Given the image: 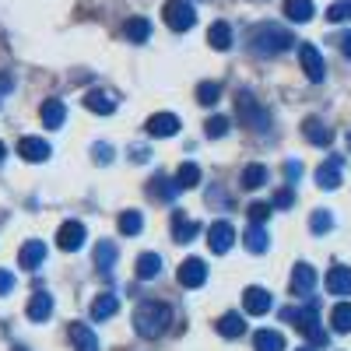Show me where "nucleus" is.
Masks as SVG:
<instances>
[{"label": "nucleus", "instance_id": "1", "mask_svg": "<svg viewBox=\"0 0 351 351\" xmlns=\"http://www.w3.org/2000/svg\"><path fill=\"white\" fill-rule=\"evenodd\" d=\"M291 43H295V36H291L288 28L274 25V21H263L250 32V49L256 56H278V53L291 49Z\"/></svg>", "mask_w": 351, "mask_h": 351}, {"label": "nucleus", "instance_id": "2", "mask_svg": "<svg viewBox=\"0 0 351 351\" xmlns=\"http://www.w3.org/2000/svg\"><path fill=\"white\" fill-rule=\"evenodd\" d=\"M169 324H172V309H169L165 302L148 299V302H141V306L134 309V330H137L141 337H158V334H165Z\"/></svg>", "mask_w": 351, "mask_h": 351}, {"label": "nucleus", "instance_id": "3", "mask_svg": "<svg viewBox=\"0 0 351 351\" xmlns=\"http://www.w3.org/2000/svg\"><path fill=\"white\" fill-rule=\"evenodd\" d=\"M281 319L295 324L313 344H327V330L319 327V316H316V302L306 306V309H281Z\"/></svg>", "mask_w": 351, "mask_h": 351}, {"label": "nucleus", "instance_id": "4", "mask_svg": "<svg viewBox=\"0 0 351 351\" xmlns=\"http://www.w3.org/2000/svg\"><path fill=\"white\" fill-rule=\"evenodd\" d=\"M162 14H165V25L172 32H190L193 21H197V11H193L190 0H165Z\"/></svg>", "mask_w": 351, "mask_h": 351}, {"label": "nucleus", "instance_id": "5", "mask_svg": "<svg viewBox=\"0 0 351 351\" xmlns=\"http://www.w3.org/2000/svg\"><path fill=\"white\" fill-rule=\"evenodd\" d=\"M236 112H239V120H243L246 127H253V130H267V127H271V116L256 106V99H253L250 92H239V95H236Z\"/></svg>", "mask_w": 351, "mask_h": 351}, {"label": "nucleus", "instance_id": "6", "mask_svg": "<svg viewBox=\"0 0 351 351\" xmlns=\"http://www.w3.org/2000/svg\"><path fill=\"white\" fill-rule=\"evenodd\" d=\"M299 60H302V71L309 81H324L327 77V67H324V56H319V49L313 43H302L299 46Z\"/></svg>", "mask_w": 351, "mask_h": 351}, {"label": "nucleus", "instance_id": "7", "mask_svg": "<svg viewBox=\"0 0 351 351\" xmlns=\"http://www.w3.org/2000/svg\"><path fill=\"white\" fill-rule=\"evenodd\" d=\"M232 243H236V228H232V221H215L211 228H208V246H211V253H228L232 250Z\"/></svg>", "mask_w": 351, "mask_h": 351}, {"label": "nucleus", "instance_id": "8", "mask_svg": "<svg viewBox=\"0 0 351 351\" xmlns=\"http://www.w3.org/2000/svg\"><path fill=\"white\" fill-rule=\"evenodd\" d=\"M204 281H208V263L197 260V256L183 260V267H180V285H183V288H200Z\"/></svg>", "mask_w": 351, "mask_h": 351}, {"label": "nucleus", "instance_id": "9", "mask_svg": "<svg viewBox=\"0 0 351 351\" xmlns=\"http://www.w3.org/2000/svg\"><path fill=\"white\" fill-rule=\"evenodd\" d=\"M341 176H344V162L334 155V158H327L324 165L316 169V183L324 186V190H337L341 186Z\"/></svg>", "mask_w": 351, "mask_h": 351}, {"label": "nucleus", "instance_id": "10", "mask_svg": "<svg viewBox=\"0 0 351 351\" xmlns=\"http://www.w3.org/2000/svg\"><path fill=\"white\" fill-rule=\"evenodd\" d=\"M313 288H316V267L295 263V271H291V295H313Z\"/></svg>", "mask_w": 351, "mask_h": 351}, {"label": "nucleus", "instance_id": "11", "mask_svg": "<svg viewBox=\"0 0 351 351\" xmlns=\"http://www.w3.org/2000/svg\"><path fill=\"white\" fill-rule=\"evenodd\" d=\"M81 243H84V225L81 221H64L60 232H56V246L74 253V250H81Z\"/></svg>", "mask_w": 351, "mask_h": 351}, {"label": "nucleus", "instance_id": "12", "mask_svg": "<svg viewBox=\"0 0 351 351\" xmlns=\"http://www.w3.org/2000/svg\"><path fill=\"white\" fill-rule=\"evenodd\" d=\"M200 236V221H186L183 211H172V239L176 243H193Z\"/></svg>", "mask_w": 351, "mask_h": 351}, {"label": "nucleus", "instance_id": "13", "mask_svg": "<svg viewBox=\"0 0 351 351\" xmlns=\"http://www.w3.org/2000/svg\"><path fill=\"white\" fill-rule=\"evenodd\" d=\"M18 155L25 162H46L49 158V144L43 137H21L18 141Z\"/></svg>", "mask_w": 351, "mask_h": 351}, {"label": "nucleus", "instance_id": "14", "mask_svg": "<svg viewBox=\"0 0 351 351\" xmlns=\"http://www.w3.org/2000/svg\"><path fill=\"white\" fill-rule=\"evenodd\" d=\"M243 306H246L250 316H263L271 309V291L267 288H246L243 291Z\"/></svg>", "mask_w": 351, "mask_h": 351}, {"label": "nucleus", "instance_id": "15", "mask_svg": "<svg viewBox=\"0 0 351 351\" xmlns=\"http://www.w3.org/2000/svg\"><path fill=\"white\" fill-rule=\"evenodd\" d=\"M28 319H32V324H46L49 319V313H53V295L49 291H36L32 299H28Z\"/></svg>", "mask_w": 351, "mask_h": 351}, {"label": "nucleus", "instance_id": "16", "mask_svg": "<svg viewBox=\"0 0 351 351\" xmlns=\"http://www.w3.org/2000/svg\"><path fill=\"white\" fill-rule=\"evenodd\" d=\"M148 134H152V137H172V134H180V116L155 112L152 120H148Z\"/></svg>", "mask_w": 351, "mask_h": 351}, {"label": "nucleus", "instance_id": "17", "mask_svg": "<svg viewBox=\"0 0 351 351\" xmlns=\"http://www.w3.org/2000/svg\"><path fill=\"white\" fill-rule=\"evenodd\" d=\"M302 137H306L309 144H316V148H327V144L334 141L330 127H324V120H316V116H309V120L302 123Z\"/></svg>", "mask_w": 351, "mask_h": 351}, {"label": "nucleus", "instance_id": "18", "mask_svg": "<svg viewBox=\"0 0 351 351\" xmlns=\"http://www.w3.org/2000/svg\"><path fill=\"white\" fill-rule=\"evenodd\" d=\"M43 260H46V246H43L39 239H28V243L21 246V253H18V263H21L25 271L43 267Z\"/></svg>", "mask_w": 351, "mask_h": 351}, {"label": "nucleus", "instance_id": "19", "mask_svg": "<svg viewBox=\"0 0 351 351\" xmlns=\"http://www.w3.org/2000/svg\"><path fill=\"white\" fill-rule=\"evenodd\" d=\"M84 109H92V112H99V116H109V112H116V95H109V92H84Z\"/></svg>", "mask_w": 351, "mask_h": 351}, {"label": "nucleus", "instance_id": "20", "mask_svg": "<svg viewBox=\"0 0 351 351\" xmlns=\"http://www.w3.org/2000/svg\"><path fill=\"white\" fill-rule=\"evenodd\" d=\"M327 291L330 295H351V267H330Z\"/></svg>", "mask_w": 351, "mask_h": 351}, {"label": "nucleus", "instance_id": "21", "mask_svg": "<svg viewBox=\"0 0 351 351\" xmlns=\"http://www.w3.org/2000/svg\"><path fill=\"white\" fill-rule=\"evenodd\" d=\"M64 120H67V106H64L60 99H49V102L43 106V123H46L49 130H60Z\"/></svg>", "mask_w": 351, "mask_h": 351}, {"label": "nucleus", "instance_id": "22", "mask_svg": "<svg viewBox=\"0 0 351 351\" xmlns=\"http://www.w3.org/2000/svg\"><path fill=\"white\" fill-rule=\"evenodd\" d=\"M67 334H71V341H74V348L77 351H99V337L88 330L84 324H71L67 327Z\"/></svg>", "mask_w": 351, "mask_h": 351}, {"label": "nucleus", "instance_id": "23", "mask_svg": "<svg viewBox=\"0 0 351 351\" xmlns=\"http://www.w3.org/2000/svg\"><path fill=\"white\" fill-rule=\"evenodd\" d=\"M218 334H221V337H243V334H246V319H243L239 313H225V316L218 319Z\"/></svg>", "mask_w": 351, "mask_h": 351}, {"label": "nucleus", "instance_id": "24", "mask_svg": "<svg viewBox=\"0 0 351 351\" xmlns=\"http://www.w3.org/2000/svg\"><path fill=\"white\" fill-rule=\"evenodd\" d=\"M176 180H169V176H155V180L148 183V193L155 197V200H162V204H172V197H176V190L180 186H172Z\"/></svg>", "mask_w": 351, "mask_h": 351}, {"label": "nucleus", "instance_id": "25", "mask_svg": "<svg viewBox=\"0 0 351 351\" xmlns=\"http://www.w3.org/2000/svg\"><path fill=\"white\" fill-rule=\"evenodd\" d=\"M316 11H313V0H285V18L288 21H309Z\"/></svg>", "mask_w": 351, "mask_h": 351}, {"label": "nucleus", "instance_id": "26", "mask_svg": "<svg viewBox=\"0 0 351 351\" xmlns=\"http://www.w3.org/2000/svg\"><path fill=\"white\" fill-rule=\"evenodd\" d=\"M95 267H99L102 274H109V271L116 267V243L102 239V243L95 246Z\"/></svg>", "mask_w": 351, "mask_h": 351}, {"label": "nucleus", "instance_id": "27", "mask_svg": "<svg viewBox=\"0 0 351 351\" xmlns=\"http://www.w3.org/2000/svg\"><path fill=\"white\" fill-rule=\"evenodd\" d=\"M253 351H285V337L278 330H256Z\"/></svg>", "mask_w": 351, "mask_h": 351}, {"label": "nucleus", "instance_id": "28", "mask_svg": "<svg viewBox=\"0 0 351 351\" xmlns=\"http://www.w3.org/2000/svg\"><path fill=\"white\" fill-rule=\"evenodd\" d=\"M158 271H162V256L158 253H141L137 256V278L152 281V278H158Z\"/></svg>", "mask_w": 351, "mask_h": 351}, {"label": "nucleus", "instance_id": "29", "mask_svg": "<svg viewBox=\"0 0 351 351\" xmlns=\"http://www.w3.org/2000/svg\"><path fill=\"white\" fill-rule=\"evenodd\" d=\"M197 183H200V165L197 162H183L180 169H176V186L180 190H190Z\"/></svg>", "mask_w": 351, "mask_h": 351}, {"label": "nucleus", "instance_id": "30", "mask_svg": "<svg viewBox=\"0 0 351 351\" xmlns=\"http://www.w3.org/2000/svg\"><path fill=\"white\" fill-rule=\"evenodd\" d=\"M116 309H120V295H112V291H102V295L95 299V306H92V316H95V319H109Z\"/></svg>", "mask_w": 351, "mask_h": 351}, {"label": "nucleus", "instance_id": "31", "mask_svg": "<svg viewBox=\"0 0 351 351\" xmlns=\"http://www.w3.org/2000/svg\"><path fill=\"white\" fill-rule=\"evenodd\" d=\"M263 183H267V165H246L243 169V190H260Z\"/></svg>", "mask_w": 351, "mask_h": 351}, {"label": "nucleus", "instance_id": "32", "mask_svg": "<svg viewBox=\"0 0 351 351\" xmlns=\"http://www.w3.org/2000/svg\"><path fill=\"white\" fill-rule=\"evenodd\" d=\"M208 43H211L215 49H228V46H232V28H228V21H215V25L208 28Z\"/></svg>", "mask_w": 351, "mask_h": 351}, {"label": "nucleus", "instance_id": "33", "mask_svg": "<svg viewBox=\"0 0 351 351\" xmlns=\"http://www.w3.org/2000/svg\"><path fill=\"white\" fill-rule=\"evenodd\" d=\"M123 36L130 39V43H144L152 36V25H148V18H130L127 25H123Z\"/></svg>", "mask_w": 351, "mask_h": 351}, {"label": "nucleus", "instance_id": "34", "mask_svg": "<svg viewBox=\"0 0 351 351\" xmlns=\"http://www.w3.org/2000/svg\"><path fill=\"white\" fill-rule=\"evenodd\" d=\"M246 250L250 253H267V232H263V225L246 228Z\"/></svg>", "mask_w": 351, "mask_h": 351}, {"label": "nucleus", "instance_id": "35", "mask_svg": "<svg viewBox=\"0 0 351 351\" xmlns=\"http://www.w3.org/2000/svg\"><path fill=\"white\" fill-rule=\"evenodd\" d=\"M330 324H334L337 334H348V330H351V302H337V306H334Z\"/></svg>", "mask_w": 351, "mask_h": 351}, {"label": "nucleus", "instance_id": "36", "mask_svg": "<svg viewBox=\"0 0 351 351\" xmlns=\"http://www.w3.org/2000/svg\"><path fill=\"white\" fill-rule=\"evenodd\" d=\"M141 228H144V215L141 211H123L120 215V232L123 236H137Z\"/></svg>", "mask_w": 351, "mask_h": 351}, {"label": "nucleus", "instance_id": "37", "mask_svg": "<svg viewBox=\"0 0 351 351\" xmlns=\"http://www.w3.org/2000/svg\"><path fill=\"white\" fill-rule=\"evenodd\" d=\"M309 228L316 232V236H324V232H330V228H334V215H330L327 208L313 211V218H309Z\"/></svg>", "mask_w": 351, "mask_h": 351}, {"label": "nucleus", "instance_id": "38", "mask_svg": "<svg viewBox=\"0 0 351 351\" xmlns=\"http://www.w3.org/2000/svg\"><path fill=\"white\" fill-rule=\"evenodd\" d=\"M218 95H221V88H218L215 81H200V88H197V99H200L204 106H215V102H218Z\"/></svg>", "mask_w": 351, "mask_h": 351}, {"label": "nucleus", "instance_id": "39", "mask_svg": "<svg viewBox=\"0 0 351 351\" xmlns=\"http://www.w3.org/2000/svg\"><path fill=\"white\" fill-rule=\"evenodd\" d=\"M228 116H211V120L208 123H204V130H208V137H225L228 134Z\"/></svg>", "mask_w": 351, "mask_h": 351}, {"label": "nucleus", "instance_id": "40", "mask_svg": "<svg viewBox=\"0 0 351 351\" xmlns=\"http://www.w3.org/2000/svg\"><path fill=\"white\" fill-rule=\"evenodd\" d=\"M246 215H250L253 225H263V221L271 218V204H260V200H256V204H250V208H246Z\"/></svg>", "mask_w": 351, "mask_h": 351}, {"label": "nucleus", "instance_id": "41", "mask_svg": "<svg viewBox=\"0 0 351 351\" xmlns=\"http://www.w3.org/2000/svg\"><path fill=\"white\" fill-rule=\"evenodd\" d=\"M327 18H330V21H348V18H351V0H337V4H330Z\"/></svg>", "mask_w": 351, "mask_h": 351}, {"label": "nucleus", "instance_id": "42", "mask_svg": "<svg viewBox=\"0 0 351 351\" xmlns=\"http://www.w3.org/2000/svg\"><path fill=\"white\" fill-rule=\"evenodd\" d=\"M92 155H95V162H99V165H109V162H112V148H109V144H95Z\"/></svg>", "mask_w": 351, "mask_h": 351}, {"label": "nucleus", "instance_id": "43", "mask_svg": "<svg viewBox=\"0 0 351 351\" xmlns=\"http://www.w3.org/2000/svg\"><path fill=\"white\" fill-rule=\"evenodd\" d=\"M11 288H14V274L11 271H0V295H8Z\"/></svg>", "mask_w": 351, "mask_h": 351}, {"label": "nucleus", "instance_id": "44", "mask_svg": "<svg viewBox=\"0 0 351 351\" xmlns=\"http://www.w3.org/2000/svg\"><path fill=\"white\" fill-rule=\"evenodd\" d=\"M291 200H295V193H291V190H278V197H274L278 208H291Z\"/></svg>", "mask_w": 351, "mask_h": 351}, {"label": "nucleus", "instance_id": "45", "mask_svg": "<svg viewBox=\"0 0 351 351\" xmlns=\"http://www.w3.org/2000/svg\"><path fill=\"white\" fill-rule=\"evenodd\" d=\"M337 46H341V53H344L348 60H351V32H344V36L337 39Z\"/></svg>", "mask_w": 351, "mask_h": 351}, {"label": "nucleus", "instance_id": "46", "mask_svg": "<svg viewBox=\"0 0 351 351\" xmlns=\"http://www.w3.org/2000/svg\"><path fill=\"white\" fill-rule=\"evenodd\" d=\"M285 172H288V180H299V176H302V165H299V162H288Z\"/></svg>", "mask_w": 351, "mask_h": 351}, {"label": "nucleus", "instance_id": "47", "mask_svg": "<svg viewBox=\"0 0 351 351\" xmlns=\"http://www.w3.org/2000/svg\"><path fill=\"white\" fill-rule=\"evenodd\" d=\"M130 152H134V162H144V158H148V155H152L148 148H141V144H134V148H130Z\"/></svg>", "mask_w": 351, "mask_h": 351}, {"label": "nucleus", "instance_id": "48", "mask_svg": "<svg viewBox=\"0 0 351 351\" xmlns=\"http://www.w3.org/2000/svg\"><path fill=\"white\" fill-rule=\"evenodd\" d=\"M4 155H8V148H4V141H0V162H4Z\"/></svg>", "mask_w": 351, "mask_h": 351}, {"label": "nucleus", "instance_id": "49", "mask_svg": "<svg viewBox=\"0 0 351 351\" xmlns=\"http://www.w3.org/2000/svg\"><path fill=\"white\" fill-rule=\"evenodd\" d=\"M348 152H351V134H348Z\"/></svg>", "mask_w": 351, "mask_h": 351}, {"label": "nucleus", "instance_id": "50", "mask_svg": "<svg viewBox=\"0 0 351 351\" xmlns=\"http://www.w3.org/2000/svg\"><path fill=\"white\" fill-rule=\"evenodd\" d=\"M299 351H313V348H299Z\"/></svg>", "mask_w": 351, "mask_h": 351}]
</instances>
